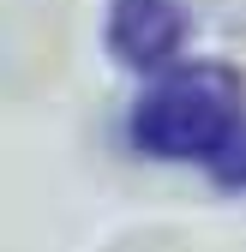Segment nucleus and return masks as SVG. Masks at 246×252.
<instances>
[{"mask_svg":"<svg viewBox=\"0 0 246 252\" xmlns=\"http://www.w3.org/2000/svg\"><path fill=\"white\" fill-rule=\"evenodd\" d=\"M246 120L240 72L222 60H192L150 78L132 102V144L156 162H216Z\"/></svg>","mask_w":246,"mask_h":252,"instance_id":"f257e3e1","label":"nucleus"},{"mask_svg":"<svg viewBox=\"0 0 246 252\" xmlns=\"http://www.w3.org/2000/svg\"><path fill=\"white\" fill-rule=\"evenodd\" d=\"M108 48L132 72H168V60L186 48V6L180 0H114Z\"/></svg>","mask_w":246,"mask_h":252,"instance_id":"f03ea898","label":"nucleus"},{"mask_svg":"<svg viewBox=\"0 0 246 252\" xmlns=\"http://www.w3.org/2000/svg\"><path fill=\"white\" fill-rule=\"evenodd\" d=\"M210 168H216V180L228 186V192H240V186H246V120H240V132L222 144V156H216Z\"/></svg>","mask_w":246,"mask_h":252,"instance_id":"7ed1b4c3","label":"nucleus"}]
</instances>
